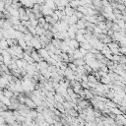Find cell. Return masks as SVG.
I'll use <instances>...</instances> for the list:
<instances>
[{"instance_id":"obj_1","label":"cell","mask_w":126,"mask_h":126,"mask_svg":"<svg viewBox=\"0 0 126 126\" xmlns=\"http://www.w3.org/2000/svg\"><path fill=\"white\" fill-rule=\"evenodd\" d=\"M40 12L42 13L43 16H47V15H51L53 13V10L50 9L49 7H47L45 4L41 5V8H40Z\"/></svg>"},{"instance_id":"obj_2","label":"cell","mask_w":126,"mask_h":126,"mask_svg":"<svg viewBox=\"0 0 126 126\" xmlns=\"http://www.w3.org/2000/svg\"><path fill=\"white\" fill-rule=\"evenodd\" d=\"M19 2L22 4V6L26 8H32L34 4V0H19Z\"/></svg>"},{"instance_id":"obj_3","label":"cell","mask_w":126,"mask_h":126,"mask_svg":"<svg viewBox=\"0 0 126 126\" xmlns=\"http://www.w3.org/2000/svg\"><path fill=\"white\" fill-rule=\"evenodd\" d=\"M31 41H32V47L35 49V50H37V49H39L40 47H41V44H40V42H39V40L38 39H36L34 36H32V39H31Z\"/></svg>"},{"instance_id":"obj_4","label":"cell","mask_w":126,"mask_h":126,"mask_svg":"<svg viewBox=\"0 0 126 126\" xmlns=\"http://www.w3.org/2000/svg\"><path fill=\"white\" fill-rule=\"evenodd\" d=\"M31 56L33 58V60H34L35 62H39V61H42V60H43V58H42V57H40V56L38 55V53H37V51H36L35 49H33V50L32 51Z\"/></svg>"},{"instance_id":"obj_5","label":"cell","mask_w":126,"mask_h":126,"mask_svg":"<svg viewBox=\"0 0 126 126\" xmlns=\"http://www.w3.org/2000/svg\"><path fill=\"white\" fill-rule=\"evenodd\" d=\"M84 19L86 20V21H88V22H90V23H94V24H96V17H95V15H85L84 16Z\"/></svg>"},{"instance_id":"obj_6","label":"cell","mask_w":126,"mask_h":126,"mask_svg":"<svg viewBox=\"0 0 126 126\" xmlns=\"http://www.w3.org/2000/svg\"><path fill=\"white\" fill-rule=\"evenodd\" d=\"M36 51H37L38 55H39L40 57H42V58H43V60H44V58H45V57H47V56H48L47 50H46L45 48H43V47H40V48H39V49H37Z\"/></svg>"},{"instance_id":"obj_7","label":"cell","mask_w":126,"mask_h":126,"mask_svg":"<svg viewBox=\"0 0 126 126\" xmlns=\"http://www.w3.org/2000/svg\"><path fill=\"white\" fill-rule=\"evenodd\" d=\"M25 104L29 107V108H35L36 107V105L34 104V102L32 101V99H31L30 97H26V100H25Z\"/></svg>"},{"instance_id":"obj_8","label":"cell","mask_w":126,"mask_h":126,"mask_svg":"<svg viewBox=\"0 0 126 126\" xmlns=\"http://www.w3.org/2000/svg\"><path fill=\"white\" fill-rule=\"evenodd\" d=\"M68 46L72 49H76V48H79V42L74 38V39H70L69 43H68Z\"/></svg>"},{"instance_id":"obj_9","label":"cell","mask_w":126,"mask_h":126,"mask_svg":"<svg viewBox=\"0 0 126 126\" xmlns=\"http://www.w3.org/2000/svg\"><path fill=\"white\" fill-rule=\"evenodd\" d=\"M44 4L47 6V7H49L50 9H52L53 11H55L56 9H57V6L55 5V3H54V1H50V0H45V2H44Z\"/></svg>"},{"instance_id":"obj_10","label":"cell","mask_w":126,"mask_h":126,"mask_svg":"<svg viewBox=\"0 0 126 126\" xmlns=\"http://www.w3.org/2000/svg\"><path fill=\"white\" fill-rule=\"evenodd\" d=\"M64 11H65V15H67V16H72L73 14H74V11H75V9H73V8H71L69 5H67V6H65V8H64Z\"/></svg>"},{"instance_id":"obj_11","label":"cell","mask_w":126,"mask_h":126,"mask_svg":"<svg viewBox=\"0 0 126 126\" xmlns=\"http://www.w3.org/2000/svg\"><path fill=\"white\" fill-rule=\"evenodd\" d=\"M72 63H74L76 66H83L84 64H86L84 58H76L72 61Z\"/></svg>"},{"instance_id":"obj_12","label":"cell","mask_w":126,"mask_h":126,"mask_svg":"<svg viewBox=\"0 0 126 126\" xmlns=\"http://www.w3.org/2000/svg\"><path fill=\"white\" fill-rule=\"evenodd\" d=\"M84 93H85V98L90 100L91 98L94 97V94H92V92L90 91V89H84Z\"/></svg>"},{"instance_id":"obj_13","label":"cell","mask_w":126,"mask_h":126,"mask_svg":"<svg viewBox=\"0 0 126 126\" xmlns=\"http://www.w3.org/2000/svg\"><path fill=\"white\" fill-rule=\"evenodd\" d=\"M56 6H67L69 4V0H54Z\"/></svg>"},{"instance_id":"obj_14","label":"cell","mask_w":126,"mask_h":126,"mask_svg":"<svg viewBox=\"0 0 126 126\" xmlns=\"http://www.w3.org/2000/svg\"><path fill=\"white\" fill-rule=\"evenodd\" d=\"M54 107H55L56 109H58L61 113H65V108H64V106H63V104H62V102H58V101H56V102H55Z\"/></svg>"},{"instance_id":"obj_15","label":"cell","mask_w":126,"mask_h":126,"mask_svg":"<svg viewBox=\"0 0 126 126\" xmlns=\"http://www.w3.org/2000/svg\"><path fill=\"white\" fill-rule=\"evenodd\" d=\"M73 57H74V59H76V58H83V54L79 51V48H76V49H74L73 50Z\"/></svg>"},{"instance_id":"obj_16","label":"cell","mask_w":126,"mask_h":126,"mask_svg":"<svg viewBox=\"0 0 126 126\" xmlns=\"http://www.w3.org/2000/svg\"><path fill=\"white\" fill-rule=\"evenodd\" d=\"M14 94V92H12L11 90L9 89H3V95L6 96V97H12V95Z\"/></svg>"},{"instance_id":"obj_17","label":"cell","mask_w":126,"mask_h":126,"mask_svg":"<svg viewBox=\"0 0 126 126\" xmlns=\"http://www.w3.org/2000/svg\"><path fill=\"white\" fill-rule=\"evenodd\" d=\"M44 19H45V22L46 23H48V24H50V25H54L55 23H56V21L51 17V15H47V16H44Z\"/></svg>"},{"instance_id":"obj_18","label":"cell","mask_w":126,"mask_h":126,"mask_svg":"<svg viewBox=\"0 0 126 126\" xmlns=\"http://www.w3.org/2000/svg\"><path fill=\"white\" fill-rule=\"evenodd\" d=\"M8 47V44H7V41H6V38L2 37L0 39V48L1 49H7Z\"/></svg>"},{"instance_id":"obj_19","label":"cell","mask_w":126,"mask_h":126,"mask_svg":"<svg viewBox=\"0 0 126 126\" xmlns=\"http://www.w3.org/2000/svg\"><path fill=\"white\" fill-rule=\"evenodd\" d=\"M34 29H35V33L36 34H38V35H40V34H42L43 33V32L45 31L41 26H39V25H37L36 27H34Z\"/></svg>"},{"instance_id":"obj_20","label":"cell","mask_w":126,"mask_h":126,"mask_svg":"<svg viewBox=\"0 0 126 126\" xmlns=\"http://www.w3.org/2000/svg\"><path fill=\"white\" fill-rule=\"evenodd\" d=\"M75 39H76L78 42H83L84 40H86L85 37H84V34H82V33H80V32H77V33H76Z\"/></svg>"},{"instance_id":"obj_21","label":"cell","mask_w":126,"mask_h":126,"mask_svg":"<svg viewBox=\"0 0 126 126\" xmlns=\"http://www.w3.org/2000/svg\"><path fill=\"white\" fill-rule=\"evenodd\" d=\"M18 45H20L23 49H25L26 47H27V43H26V40L23 38V37H21V38H18Z\"/></svg>"},{"instance_id":"obj_22","label":"cell","mask_w":126,"mask_h":126,"mask_svg":"<svg viewBox=\"0 0 126 126\" xmlns=\"http://www.w3.org/2000/svg\"><path fill=\"white\" fill-rule=\"evenodd\" d=\"M54 99H55L56 101H58V102H63V101H64V97H63L61 94H57V93L54 94Z\"/></svg>"},{"instance_id":"obj_23","label":"cell","mask_w":126,"mask_h":126,"mask_svg":"<svg viewBox=\"0 0 126 126\" xmlns=\"http://www.w3.org/2000/svg\"><path fill=\"white\" fill-rule=\"evenodd\" d=\"M77 21H78V18L73 14L72 16L69 17V22H68V24H69V25H71V24H76Z\"/></svg>"},{"instance_id":"obj_24","label":"cell","mask_w":126,"mask_h":126,"mask_svg":"<svg viewBox=\"0 0 126 126\" xmlns=\"http://www.w3.org/2000/svg\"><path fill=\"white\" fill-rule=\"evenodd\" d=\"M43 34H44L47 38H49V39H51V38L53 37V32H52L51 31H49V30H45V31L43 32Z\"/></svg>"},{"instance_id":"obj_25","label":"cell","mask_w":126,"mask_h":126,"mask_svg":"<svg viewBox=\"0 0 126 126\" xmlns=\"http://www.w3.org/2000/svg\"><path fill=\"white\" fill-rule=\"evenodd\" d=\"M107 46L109 48H118L119 47V44L117 41H110L109 43H107Z\"/></svg>"},{"instance_id":"obj_26","label":"cell","mask_w":126,"mask_h":126,"mask_svg":"<svg viewBox=\"0 0 126 126\" xmlns=\"http://www.w3.org/2000/svg\"><path fill=\"white\" fill-rule=\"evenodd\" d=\"M76 10L79 11V12H81V13H83L84 15H87V8L85 6H78L76 8Z\"/></svg>"},{"instance_id":"obj_27","label":"cell","mask_w":126,"mask_h":126,"mask_svg":"<svg viewBox=\"0 0 126 126\" xmlns=\"http://www.w3.org/2000/svg\"><path fill=\"white\" fill-rule=\"evenodd\" d=\"M116 24L119 26V28L120 29H125V21H123V20H121V19H118L117 20V22H116Z\"/></svg>"},{"instance_id":"obj_28","label":"cell","mask_w":126,"mask_h":126,"mask_svg":"<svg viewBox=\"0 0 126 126\" xmlns=\"http://www.w3.org/2000/svg\"><path fill=\"white\" fill-rule=\"evenodd\" d=\"M118 63H120V64H125L126 63V58H125L124 54H120L119 53V61H118Z\"/></svg>"},{"instance_id":"obj_29","label":"cell","mask_w":126,"mask_h":126,"mask_svg":"<svg viewBox=\"0 0 126 126\" xmlns=\"http://www.w3.org/2000/svg\"><path fill=\"white\" fill-rule=\"evenodd\" d=\"M100 41H101L103 44H107V43H109V42H110V41H112V40H111V37H110V36L106 35V36H105L104 38H102Z\"/></svg>"},{"instance_id":"obj_30","label":"cell","mask_w":126,"mask_h":126,"mask_svg":"<svg viewBox=\"0 0 126 126\" xmlns=\"http://www.w3.org/2000/svg\"><path fill=\"white\" fill-rule=\"evenodd\" d=\"M67 67H69L73 72H75V71L77 70V66H76L74 63H72V62H68V63H67Z\"/></svg>"},{"instance_id":"obj_31","label":"cell","mask_w":126,"mask_h":126,"mask_svg":"<svg viewBox=\"0 0 126 126\" xmlns=\"http://www.w3.org/2000/svg\"><path fill=\"white\" fill-rule=\"evenodd\" d=\"M111 30L113 32H119L121 29L119 28V26L116 24V23H112V26H111Z\"/></svg>"},{"instance_id":"obj_32","label":"cell","mask_w":126,"mask_h":126,"mask_svg":"<svg viewBox=\"0 0 126 126\" xmlns=\"http://www.w3.org/2000/svg\"><path fill=\"white\" fill-rule=\"evenodd\" d=\"M74 15H75L78 19H82V18H84V16H85L83 13H81V12H79V11H77V10L74 11Z\"/></svg>"},{"instance_id":"obj_33","label":"cell","mask_w":126,"mask_h":126,"mask_svg":"<svg viewBox=\"0 0 126 126\" xmlns=\"http://www.w3.org/2000/svg\"><path fill=\"white\" fill-rule=\"evenodd\" d=\"M118 52L120 54H124L125 55V53H126V45L125 46H119L118 47Z\"/></svg>"},{"instance_id":"obj_34","label":"cell","mask_w":126,"mask_h":126,"mask_svg":"<svg viewBox=\"0 0 126 126\" xmlns=\"http://www.w3.org/2000/svg\"><path fill=\"white\" fill-rule=\"evenodd\" d=\"M83 66H84V68H85V70H86V71L88 72V74H90V73H92V71H93V69H92V67H91V66H90L89 64H87V63H86V64H84Z\"/></svg>"},{"instance_id":"obj_35","label":"cell","mask_w":126,"mask_h":126,"mask_svg":"<svg viewBox=\"0 0 126 126\" xmlns=\"http://www.w3.org/2000/svg\"><path fill=\"white\" fill-rule=\"evenodd\" d=\"M37 22H38V25L39 26H42L44 23H45V19H44V16H41L37 19Z\"/></svg>"},{"instance_id":"obj_36","label":"cell","mask_w":126,"mask_h":126,"mask_svg":"<svg viewBox=\"0 0 126 126\" xmlns=\"http://www.w3.org/2000/svg\"><path fill=\"white\" fill-rule=\"evenodd\" d=\"M30 22H31V26L32 27H36L37 25H38V22H37V19H32V20H30Z\"/></svg>"},{"instance_id":"obj_37","label":"cell","mask_w":126,"mask_h":126,"mask_svg":"<svg viewBox=\"0 0 126 126\" xmlns=\"http://www.w3.org/2000/svg\"><path fill=\"white\" fill-rule=\"evenodd\" d=\"M27 28H28V30H29V32H30V33H32V35L36 34V33H35V29H34V27L29 26V27H27Z\"/></svg>"},{"instance_id":"obj_38","label":"cell","mask_w":126,"mask_h":126,"mask_svg":"<svg viewBox=\"0 0 126 126\" xmlns=\"http://www.w3.org/2000/svg\"><path fill=\"white\" fill-rule=\"evenodd\" d=\"M67 32H68V37H69L70 39H74V38H75V36H76V33H75L74 32H71V31H67Z\"/></svg>"},{"instance_id":"obj_39","label":"cell","mask_w":126,"mask_h":126,"mask_svg":"<svg viewBox=\"0 0 126 126\" xmlns=\"http://www.w3.org/2000/svg\"><path fill=\"white\" fill-rule=\"evenodd\" d=\"M116 8H117L118 10H120V11H123V10H125V4H122V3H117Z\"/></svg>"},{"instance_id":"obj_40","label":"cell","mask_w":126,"mask_h":126,"mask_svg":"<svg viewBox=\"0 0 126 126\" xmlns=\"http://www.w3.org/2000/svg\"><path fill=\"white\" fill-rule=\"evenodd\" d=\"M80 84H81V87H82V89H90V87H89V85H88V83L87 82H80Z\"/></svg>"},{"instance_id":"obj_41","label":"cell","mask_w":126,"mask_h":126,"mask_svg":"<svg viewBox=\"0 0 126 126\" xmlns=\"http://www.w3.org/2000/svg\"><path fill=\"white\" fill-rule=\"evenodd\" d=\"M19 19H20V21H21V20H24V21H29V16H28L27 14H25V15L19 16Z\"/></svg>"},{"instance_id":"obj_42","label":"cell","mask_w":126,"mask_h":126,"mask_svg":"<svg viewBox=\"0 0 126 126\" xmlns=\"http://www.w3.org/2000/svg\"><path fill=\"white\" fill-rule=\"evenodd\" d=\"M79 51H80L83 55L87 54V52H88V50H87V49H85V48H83V47H80V46H79Z\"/></svg>"},{"instance_id":"obj_43","label":"cell","mask_w":126,"mask_h":126,"mask_svg":"<svg viewBox=\"0 0 126 126\" xmlns=\"http://www.w3.org/2000/svg\"><path fill=\"white\" fill-rule=\"evenodd\" d=\"M109 50H110V52L112 54H118L119 53L118 52V48H109Z\"/></svg>"},{"instance_id":"obj_44","label":"cell","mask_w":126,"mask_h":126,"mask_svg":"<svg viewBox=\"0 0 126 126\" xmlns=\"http://www.w3.org/2000/svg\"><path fill=\"white\" fill-rule=\"evenodd\" d=\"M4 6H5L4 0H0V12H2L4 10Z\"/></svg>"},{"instance_id":"obj_45","label":"cell","mask_w":126,"mask_h":126,"mask_svg":"<svg viewBox=\"0 0 126 126\" xmlns=\"http://www.w3.org/2000/svg\"><path fill=\"white\" fill-rule=\"evenodd\" d=\"M4 4L5 6H10L12 4V0H4Z\"/></svg>"},{"instance_id":"obj_46","label":"cell","mask_w":126,"mask_h":126,"mask_svg":"<svg viewBox=\"0 0 126 126\" xmlns=\"http://www.w3.org/2000/svg\"><path fill=\"white\" fill-rule=\"evenodd\" d=\"M45 2V0H34V3H37L39 5H43Z\"/></svg>"},{"instance_id":"obj_47","label":"cell","mask_w":126,"mask_h":126,"mask_svg":"<svg viewBox=\"0 0 126 126\" xmlns=\"http://www.w3.org/2000/svg\"><path fill=\"white\" fill-rule=\"evenodd\" d=\"M84 1L85 3H88V4H93V0H82Z\"/></svg>"},{"instance_id":"obj_48","label":"cell","mask_w":126,"mask_h":126,"mask_svg":"<svg viewBox=\"0 0 126 126\" xmlns=\"http://www.w3.org/2000/svg\"><path fill=\"white\" fill-rule=\"evenodd\" d=\"M0 62H3V55L0 53Z\"/></svg>"},{"instance_id":"obj_49","label":"cell","mask_w":126,"mask_h":126,"mask_svg":"<svg viewBox=\"0 0 126 126\" xmlns=\"http://www.w3.org/2000/svg\"><path fill=\"white\" fill-rule=\"evenodd\" d=\"M69 1H70V0H69Z\"/></svg>"}]
</instances>
